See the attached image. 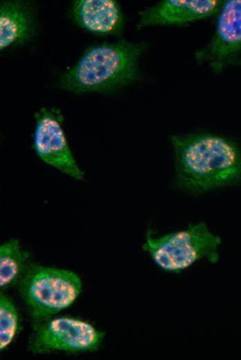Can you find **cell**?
Instances as JSON below:
<instances>
[{
    "label": "cell",
    "instance_id": "cell-5",
    "mask_svg": "<svg viewBox=\"0 0 241 360\" xmlns=\"http://www.w3.org/2000/svg\"><path fill=\"white\" fill-rule=\"evenodd\" d=\"M35 117L33 148L39 159L67 176L82 180L84 174L69 147L60 110L42 107Z\"/></svg>",
    "mask_w": 241,
    "mask_h": 360
},
{
    "label": "cell",
    "instance_id": "cell-8",
    "mask_svg": "<svg viewBox=\"0 0 241 360\" xmlns=\"http://www.w3.org/2000/svg\"><path fill=\"white\" fill-rule=\"evenodd\" d=\"M224 1L220 0H167L139 13L138 28L155 25H183L217 14Z\"/></svg>",
    "mask_w": 241,
    "mask_h": 360
},
{
    "label": "cell",
    "instance_id": "cell-11",
    "mask_svg": "<svg viewBox=\"0 0 241 360\" xmlns=\"http://www.w3.org/2000/svg\"><path fill=\"white\" fill-rule=\"evenodd\" d=\"M27 253L21 248L19 240L10 239L0 246V285L5 288L18 278L24 267Z\"/></svg>",
    "mask_w": 241,
    "mask_h": 360
},
{
    "label": "cell",
    "instance_id": "cell-1",
    "mask_svg": "<svg viewBox=\"0 0 241 360\" xmlns=\"http://www.w3.org/2000/svg\"><path fill=\"white\" fill-rule=\"evenodd\" d=\"M173 186L191 195L241 183V151L233 141L210 133L170 136Z\"/></svg>",
    "mask_w": 241,
    "mask_h": 360
},
{
    "label": "cell",
    "instance_id": "cell-9",
    "mask_svg": "<svg viewBox=\"0 0 241 360\" xmlns=\"http://www.w3.org/2000/svg\"><path fill=\"white\" fill-rule=\"evenodd\" d=\"M71 15L80 27L100 36L119 34L124 26L120 7L114 0L75 1Z\"/></svg>",
    "mask_w": 241,
    "mask_h": 360
},
{
    "label": "cell",
    "instance_id": "cell-4",
    "mask_svg": "<svg viewBox=\"0 0 241 360\" xmlns=\"http://www.w3.org/2000/svg\"><path fill=\"white\" fill-rule=\"evenodd\" d=\"M82 283L75 273L35 266L21 283V292L33 314L44 318L69 307L80 293Z\"/></svg>",
    "mask_w": 241,
    "mask_h": 360
},
{
    "label": "cell",
    "instance_id": "cell-6",
    "mask_svg": "<svg viewBox=\"0 0 241 360\" xmlns=\"http://www.w3.org/2000/svg\"><path fill=\"white\" fill-rule=\"evenodd\" d=\"M103 336L102 332L88 323L62 317L50 321L39 329L33 339L31 348L37 352L93 351L99 346Z\"/></svg>",
    "mask_w": 241,
    "mask_h": 360
},
{
    "label": "cell",
    "instance_id": "cell-7",
    "mask_svg": "<svg viewBox=\"0 0 241 360\" xmlns=\"http://www.w3.org/2000/svg\"><path fill=\"white\" fill-rule=\"evenodd\" d=\"M217 14L214 36L197 53V59L208 62L215 71H220L241 51V0L224 1Z\"/></svg>",
    "mask_w": 241,
    "mask_h": 360
},
{
    "label": "cell",
    "instance_id": "cell-3",
    "mask_svg": "<svg viewBox=\"0 0 241 360\" xmlns=\"http://www.w3.org/2000/svg\"><path fill=\"white\" fill-rule=\"evenodd\" d=\"M148 228L143 249L164 272L179 274L199 261L216 264L222 239L203 222L189 224L181 230L154 236Z\"/></svg>",
    "mask_w": 241,
    "mask_h": 360
},
{
    "label": "cell",
    "instance_id": "cell-12",
    "mask_svg": "<svg viewBox=\"0 0 241 360\" xmlns=\"http://www.w3.org/2000/svg\"><path fill=\"white\" fill-rule=\"evenodd\" d=\"M18 330V314L12 302L5 295L0 297V348L5 349Z\"/></svg>",
    "mask_w": 241,
    "mask_h": 360
},
{
    "label": "cell",
    "instance_id": "cell-10",
    "mask_svg": "<svg viewBox=\"0 0 241 360\" xmlns=\"http://www.w3.org/2000/svg\"><path fill=\"white\" fill-rule=\"evenodd\" d=\"M35 31L31 8L18 1H3L0 8V48L24 43Z\"/></svg>",
    "mask_w": 241,
    "mask_h": 360
},
{
    "label": "cell",
    "instance_id": "cell-2",
    "mask_svg": "<svg viewBox=\"0 0 241 360\" xmlns=\"http://www.w3.org/2000/svg\"><path fill=\"white\" fill-rule=\"evenodd\" d=\"M145 43L120 41L89 47L59 81L62 89L83 93L107 92L137 80L138 60Z\"/></svg>",
    "mask_w": 241,
    "mask_h": 360
}]
</instances>
